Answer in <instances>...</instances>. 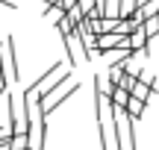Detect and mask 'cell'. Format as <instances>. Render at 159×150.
I'll use <instances>...</instances> for the list:
<instances>
[{
    "instance_id": "1",
    "label": "cell",
    "mask_w": 159,
    "mask_h": 150,
    "mask_svg": "<svg viewBox=\"0 0 159 150\" xmlns=\"http://www.w3.org/2000/svg\"><path fill=\"white\" fill-rule=\"evenodd\" d=\"M80 88H83V86H80V82H71V86L68 88H65V91H53L50 94V97H47V100H41V115H50V112H56L59 109V106H62L65 103V100H68V97H74V94L80 91Z\"/></svg>"
},
{
    "instance_id": "2",
    "label": "cell",
    "mask_w": 159,
    "mask_h": 150,
    "mask_svg": "<svg viewBox=\"0 0 159 150\" xmlns=\"http://www.w3.org/2000/svg\"><path fill=\"white\" fill-rule=\"evenodd\" d=\"M62 44H65V50H68V65H71V68H77V65L89 62V59H85V50H83V44H80V38H77L74 33L62 35Z\"/></svg>"
},
{
    "instance_id": "3",
    "label": "cell",
    "mask_w": 159,
    "mask_h": 150,
    "mask_svg": "<svg viewBox=\"0 0 159 150\" xmlns=\"http://www.w3.org/2000/svg\"><path fill=\"white\" fill-rule=\"evenodd\" d=\"M9 150H27V133L9 135Z\"/></svg>"
},
{
    "instance_id": "4",
    "label": "cell",
    "mask_w": 159,
    "mask_h": 150,
    "mask_svg": "<svg viewBox=\"0 0 159 150\" xmlns=\"http://www.w3.org/2000/svg\"><path fill=\"white\" fill-rule=\"evenodd\" d=\"M44 15H47V18H53V21H62V18H65V12L59 9V6H47V9H44Z\"/></svg>"
},
{
    "instance_id": "5",
    "label": "cell",
    "mask_w": 159,
    "mask_h": 150,
    "mask_svg": "<svg viewBox=\"0 0 159 150\" xmlns=\"http://www.w3.org/2000/svg\"><path fill=\"white\" fill-rule=\"evenodd\" d=\"M148 3H153V0H136V9H142V6H148Z\"/></svg>"
},
{
    "instance_id": "6",
    "label": "cell",
    "mask_w": 159,
    "mask_h": 150,
    "mask_svg": "<svg viewBox=\"0 0 159 150\" xmlns=\"http://www.w3.org/2000/svg\"><path fill=\"white\" fill-rule=\"evenodd\" d=\"M3 94H6V82L0 80V97H3Z\"/></svg>"
}]
</instances>
